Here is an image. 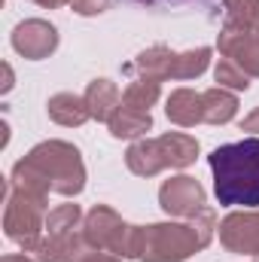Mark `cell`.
<instances>
[{
    "mask_svg": "<svg viewBox=\"0 0 259 262\" xmlns=\"http://www.w3.org/2000/svg\"><path fill=\"white\" fill-rule=\"evenodd\" d=\"M82 186H85V168L79 149L64 140H46L34 146L12 171V189L37 198H46L49 192L79 195Z\"/></svg>",
    "mask_w": 259,
    "mask_h": 262,
    "instance_id": "obj_1",
    "label": "cell"
},
{
    "mask_svg": "<svg viewBox=\"0 0 259 262\" xmlns=\"http://www.w3.org/2000/svg\"><path fill=\"white\" fill-rule=\"evenodd\" d=\"M217 213L204 207L189 223H156V226H134V247L131 259L143 262H183L195 250H204L213 238Z\"/></svg>",
    "mask_w": 259,
    "mask_h": 262,
    "instance_id": "obj_2",
    "label": "cell"
},
{
    "mask_svg": "<svg viewBox=\"0 0 259 262\" xmlns=\"http://www.w3.org/2000/svg\"><path fill=\"white\" fill-rule=\"evenodd\" d=\"M213 192L226 207H259V137L217 146L210 156Z\"/></svg>",
    "mask_w": 259,
    "mask_h": 262,
    "instance_id": "obj_3",
    "label": "cell"
},
{
    "mask_svg": "<svg viewBox=\"0 0 259 262\" xmlns=\"http://www.w3.org/2000/svg\"><path fill=\"white\" fill-rule=\"evenodd\" d=\"M195 156H198V140L192 134L171 131V134H162V137H153V140H146V137L134 140L128 146V152H125V165L137 177H153L162 168L192 165Z\"/></svg>",
    "mask_w": 259,
    "mask_h": 262,
    "instance_id": "obj_4",
    "label": "cell"
},
{
    "mask_svg": "<svg viewBox=\"0 0 259 262\" xmlns=\"http://www.w3.org/2000/svg\"><path fill=\"white\" fill-rule=\"evenodd\" d=\"M43 210H46V198H37V195H28V192H18V189H9L3 226H6V235L25 247V253H31V250L43 241V235H40V232L46 229Z\"/></svg>",
    "mask_w": 259,
    "mask_h": 262,
    "instance_id": "obj_5",
    "label": "cell"
},
{
    "mask_svg": "<svg viewBox=\"0 0 259 262\" xmlns=\"http://www.w3.org/2000/svg\"><path fill=\"white\" fill-rule=\"evenodd\" d=\"M82 235L92 247L107 250L113 256L131 259V247H134V226H128L116 210H110L107 204H98L89 210Z\"/></svg>",
    "mask_w": 259,
    "mask_h": 262,
    "instance_id": "obj_6",
    "label": "cell"
},
{
    "mask_svg": "<svg viewBox=\"0 0 259 262\" xmlns=\"http://www.w3.org/2000/svg\"><path fill=\"white\" fill-rule=\"evenodd\" d=\"M159 204H162L165 213H171V216H186V220L198 216V213L207 207V204H204V189H201V183H198L195 177H186V174L171 177V180L162 183V189H159Z\"/></svg>",
    "mask_w": 259,
    "mask_h": 262,
    "instance_id": "obj_7",
    "label": "cell"
},
{
    "mask_svg": "<svg viewBox=\"0 0 259 262\" xmlns=\"http://www.w3.org/2000/svg\"><path fill=\"white\" fill-rule=\"evenodd\" d=\"M220 244L229 253L259 256V210L229 213L220 223Z\"/></svg>",
    "mask_w": 259,
    "mask_h": 262,
    "instance_id": "obj_8",
    "label": "cell"
},
{
    "mask_svg": "<svg viewBox=\"0 0 259 262\" xmlns=\"http://www.w3.org/2000/svg\"><path fill=\"white\" fill-rule=\"evenodd\" d=\"M217 46H220L223 58H232L247 76H259V31L256 28L223 25Z\"/></svg>",
    "mask_w": 259,
    "mask_h": 262,
    "instance_id": "obj_9",
    "label": "cell"
},
{
    "mask_svg": "<svg viewBox=\"0 0 259 262\" xmlns=\"http://www.w3.org/2000/svg\"><path fill=\"white\" fill-rule=\"evenodd\" d=\"M12 46H15L18 55H25L31 61H40V58H49L58 49V31L43 18H28L12 31Z\"/></svg>",
    "mask_w": 259,
    "mask_h": 262,
    "instance_id": "obj_10",
    "label": "cell"
},
{
    "mask_svg": "<svg viewBox=\"0 0 259 262\" xmlns=\"http://www.w3.org/2000/svg\"><path fill=\"white\" fill-rule=\"evenodd\" d=\"M165 113H168V119L174 125L192 128L198 122H204V101H201V95L192 92V89H177V92H171Z\"/></svg>",
    "mask_w": 259,
    "mask_h": 262,
    "instance_id": "obj_11",
    "label": "cell"
},
{
    "mask_svg": "<svg viewBox=\"0 0 259 262\" xmlns=\"http://www.w3.org/2000/svg\"><path fill=\"white\" fill-rule=\"evenodd\" d=\"M46 110H49V119L58 122V125H64V128H76V125H82V122L92 119V110H89L85 98L70 95V92H61V95L49 98Z\"/></svg>",
    "mask_w": 259,
    "mask_h": 262,
    "instance_id": "obj_12",
    "label": "cell"
},
{
    "mask_svg": "<svg viewBox=\"0 0 259 262\" xmlns=\"http://www.w3.org/2000/svg\"><path fill=\"white\" fill-rule=\"evenodd\" d=\"M85 104L92 110V119L98 122H110V116L116 113V107L122 104V92L116 89V82L110 79H95L89 89H85Z\"/></svg>",
    "mask_w": 259,
    "mask_h": 262,
    "instance_id": "obj_13",
    "label": "cell"
},
{
    "mask_svg": "<svg viewBox=\"0 0 259 262\" xmlns=\"http://www.w3.org/2000/svg\"><path fill=\"white\" fill-rule=\"evenodd\" d=\"M107 125H110V134L119 137V140L122 137H143L153 128V116H149V110H137V107H128V104H119Z\"/></svg>",
    "mask_w": 259,
    "mask_h": 262,
    "instance_id": "obj_14",
    "label": "cell"
},
{
    "mask_svg": "<svg viewBox=\"0 0 259 262\" xmlns=\"http://www.w3.org/2000/svg\"><path fill=\"white\" fill-rule=\"evenodd\" d=\"M201 101H204V122L207 125H226L238 116V98L232 92H226L223 85L201 92Z\"/></svg>",
    "mask_w": 259,
    "mask_h": 262,
    "instance_id": "obj_15",
    "label": "cell"
},
{
    "mask_svg": "<svg viewBox=\"0 0 259 262\" xmlns=\"http://www.w3.org/2000/svg\"><path fill=\"white\" fill-rule=\"evenodd\" d=\"M58 262H122V256H113L107 250H98L85 241V235H70L67 241L58 244Z\"/></svg>",
    "mask_w": 259,
    "mask_h": 262,
    "instance_id": "obj_16",
    "label": "cell"
},
{
    "mask_svg": "<svg viewBox=\"0 0 259 262\" xmlns=\"http://www.w3.org/2000/svg\"><path fill=\"white\" fill-rule=\"evenodd\" d=\"M76 223H79V207L76 204H61L55 207L49 216H46V238H52L55 244L67 241L73 232H76Z\"/></svg>",
    "mask_w": 259,
    "mask_h": 262,
    "instance_id": "obj_17",
    "label": "cell"
},
{
    "mask_svg": "<svg viewBox=\"0 0 259 262\" xmlns=\"http://www.w3.org/2000/svg\"><path fill=\"white\" fill-rule=\"evenodd\" d=\"M159 79H146V76H134L125 92H122V104L137 107V110H149L156 101H159Z\"/></svg>",
    "mask_w": 259,
    "mask_h": 262,
    "instance_id": "obj_18",
    "label": "cell"
},
{
    "mask_svg": "<svg viewBox=\"0 0 259 262\" xmlns=\"http://www.w3.org/2000/svg\"><path fill=\"white\" fill-rule=\"evenodd\" d=\"M226 25L235 28H259V0H223Z\"/></svg>",
    "mask_w": 259,
    "mask_h": 262,
    "instance_id": "obj_19",
    "label": "cell"
},
{
    "mask_svg": "<svg viewBox=\"0 0 259 262\" xmlns=\"http://www.w3.org/2000/svg\"><path fill=\"white\" fill-rule=\"evenodd\" d=\"M210 64V49L201 46V49H192V52H183L177 55V67H174V79H195L201 76Z\"/></svg>",
    "mask_w": 259,
    "mask_h": 262,
    "instance_id": "obj_20",
    "label": "cell"
},
{
    "mask_svg": "<svg viewBox=\"0 0 259 262\" xmlns=\"http://www.w3.org/2000/svg\"><path fill=\"white\" fill-rule=\"evenodd\" d=\"M213 79H217L223 89H235V92H247V89H250V76L235 64L232 58H220V61H217Z\"/></svg>",
    "mask_w": 259,
    "mask_h": 262,
    "instance_id": "obj_21",
    "label": "cell"
},
{
    "mask_svg": "<svg viewBox=\"0 0 259 262\" xmlns=\"http://www.w3.org/2000/svg\"><path fill=\"white\" fill-rule=\"evenodd\" d=\"M70 6L79 15H98V12H104L110 6V0H70Z\"/></svg>",
    "mask_w": 259,
    "mask_h": 262,
    "instance_id": "obj_22",
    "label": "cell"
},
{
    "mask_svg": "<svg viewBox=\"0 0 259 262\" xmlns=\"http://www.w3.org/2000/svg\"><path fill=\"white\" fill-rule=\"evenodd\" d=\"M131 3H140L149 9H171V6H183V3H195V0H131Z\"/></svg>",
    "mask_w": 259,
    "mask_h": 262,
    "instance_id": "obj_23",
    "label": "cell"
},
{
    "mask_svg": "<svg viewBox=\"0 0 259 262\" xmlns=\"http://www.w3.org/2000/svg\"><path fill=\"white\" fill-rule=\"evenodd\" d=\"M241 131H256V134H259V107L247 116V119H244V122H241Z\"/></svg>",
    "mask_w": 259,
    "mask_h": 262,
    "instance_id": "obj_24",
    "label": "cell"
},
{
    "mask_svg": "<svg viewBox=\"0 0 259 262\" xmlns=\"http://www.w3.org/2000/svg\"><path fill=\"white\" fill-rule=\"evenodd\" d=\"M34 3H40V6H49V9H55V6H64L70 0H34Z\"/></svg>",
    "mask_w": 259,
    "mask_h": 262,
    "instance_id": "obj_25",
    "label": "cell"
},
{
    "mask_svg": "<svg viewBox=\"0 0 259 262\" xmlns=\"http://www.w3.org/2000/svg\"><path fill=\"white\" fill-rule=\"evenodd\" d=\"M3 262H34L31 253H18V256H3Z\"/></svg>",
    "mask_w": 259,
    "mask_h": 262,
    "instance_id": "obj_26",
    "label": "cell"
},
{
    "mask_svg": "<svg viewBox=\"0 0 259 262\" xmlns=\"http://www.w3.org/2000/svg\"><path fill=\"white\" fill-rule=\"evenodd\" d=\"M3 73H6V82H3V92H9V89H12V70H9V64H3Z\"/></svg>",
    "mask_w": 259,
    "mask_h": 262,
    "instance_id": "obj_27",
    "label": "cell"
},
{
    "mask_svg": "<svg viewBox=\"0 0 259 262\" xmlns=\"http://www.w3.org/2000/svg\"><path fill=\"white\" fill-rule=\"evenodd\" d=\"M256 31H259V28H256Z\"/></svg>",
    "mask_w": 259,
    "mask_h": 262,
    "instance_id": "obj_28",
    "label": "cell"
}]
</instances>
